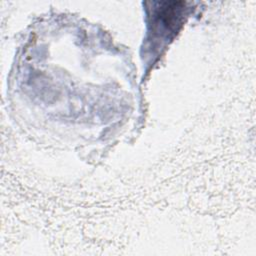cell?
<instances>
[{"label":"cell","instance_id":"obj_1","mask_svg":"<svg viewBox=\"0 0 256 256\" xmlns=\"http://www.w3.org/2000/svg\"><path fill=\"white\" fill-rule=\"evenodd\" d=\"M155 7L149 10L150 41L170 40L180 29L187 8L184 2H154Z\"/></svg>","mask_w":256,"mask_h":256}]
</instances>
